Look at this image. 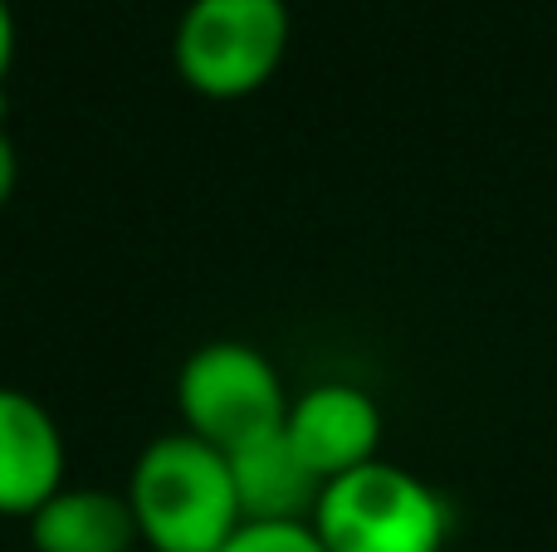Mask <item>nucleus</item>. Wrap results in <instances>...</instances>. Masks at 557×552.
I'll list each match as a JSON object with an SVG mask.
<instances>
[{"label": "nucleus", "mask_w": 557, "mask_h": 552, "mask_svg": "<svg viewBox=\"0 0 557 552\" xmlns=\"http://www.w3.org/2000/svg\"><path fill=\"white\" fill-rule=\"evenodd\" d=\"M221 552H327L313 524H240Z\"/></svg>", "instance_id": "obj_9"}, {"label": "nucleus", "mask_w": 557, "mask_h": 552, "mask_svg": "<svg viewBox=\"0 0 557 552\" xmlns=\"http://www.w3.org/2000/svg\"><path fill=\"white\" fill-rule=\"evenodd\" d=\"M308 524L327 552H445L450 543L445 494L392 460L327 479Z\"/></svg>", "instance_id": "obj_3"}, {"label": "nucleus", "mask_w": 557, "mask_h": 552, "mask_svg": "<svg viewBox=\"0 0 557 552\" xmlns=\"http://www.w3.org/2000/svg\"><path fill=\"white\" fill-rule=\"evenodd\" d=\"M25 528L35 552H137L143 543L127 494L94 485H64L45 509L25 518Z\"/></svg>", "instance_id": "obj_8"}, {"label": "nucleus", "mask_w": 557, "mask_h": 552, "mask_svg": "<svg viewBox=\"0 0 557 552\" xmlns=\"http://www.w3.org/2000/svg\"><path fill=\"white\" fill-rule=\"evenodd\" d=\"M288 446L304 455V465L318 479H337L347 469H362L382 460V406L372 391L352 381H318V387L288 397L284 416Z\"/></svg>", "instance_id": "obj_5"}, {"label": "nucleus", "mask_w": 557, "mask_h": 552, "mask_svg": "<svg viewBox=\"0 0 557 552\" xmlns=\"http://www.w3.org/2000/svg\"><path fill=\"white\" fill-rule=\"evenodd\" d=\"M15 186H20V152H15V142H10V133L0 127V211L10 205Z\"/></svg>", "instance_id": "obj_10"}, {"label": "nucleus", "mask_w": 557, "mask_h": 552, "mask_svg": "<svg viewBox=\"0 0 557 552\" xmlns=\"http://www.w3.org/2000/svg\"><path fill=\"white\" fill-rule=\"evenodd\" d=\"M69 446L49 406L0 387V518H29L64 489Z\"/></svg>", "instance_id": "obj_6"}, {"label": "nucleus", "mask_w": 557, "mask_h": 552, "mask_svg": "<svg viewBox=\"0 0 557 552\" xmlns=\"http://www.w3.org/2000/svg\"><path fill=\"white\" fill-rule=\"evenodd\" d=\"M225 465H231V485L245 524H308L313 518L323 479L288 446L284 426L225 450Z\"/></svg>", "instance_id": "obj_7"}, {"label": "nucleus", "mask_w": 557, "mask_h": 552, "mask_svg": "<svg viewBox=\"0 0 557 552\" xmlns=\"http://www.w3.org/2000/svg\"><path fill=\"white\" fill-rule=\"evenodd\" d=\"M15 45H20L15 10H10V0H0V88H5V78H10V64H15Z\"/></svg>", "instance_id": "obj_11"}, {"label": "nucleus", "mask_w": 557, "mask_h": 552, "mask_svg": "<svg viewBox=\"0 0 557 552\" xmlns=\"http://www.w3.org/2000/svg\"><path fill=\"white\" fill-rule=\"evenodd\" d=\"M123 494L147 552H221L245 524L225 450L196 440L191 430L143 446Z\"/></svg>", "instance_id": "obj_1"}, {"label": "nucleus", "mask_w": 557, "mask_h": 552, "mask_svg": "<svg viewBox=\"0 0 557 552\" xmlns=\"http://www.w3.org/2000/svg\"><path fill=\"white\" fill-rule=\"evenodd\" d=\"M176 416L196 440L235 450L284 426L288 391L278 367L255 342L215 338L196 348L176 372Z\"/></svg>", "instance_id": "obj_4"}, {"label": "nucleus", "mask_w": 557, "mask_h": 552, "mask_svg": "<svg viewBox=\"0 0 557 552\" xmlns=\"http://www.w3.org/2000/svg\"><path fill=\"white\" fill-rule=\"evenodd\" d=\"M288 39V0H186L172 29V64L191 93L240 103L284 68Z\"/></svg>", "instance_id": "obj_2"}]
</instances>
